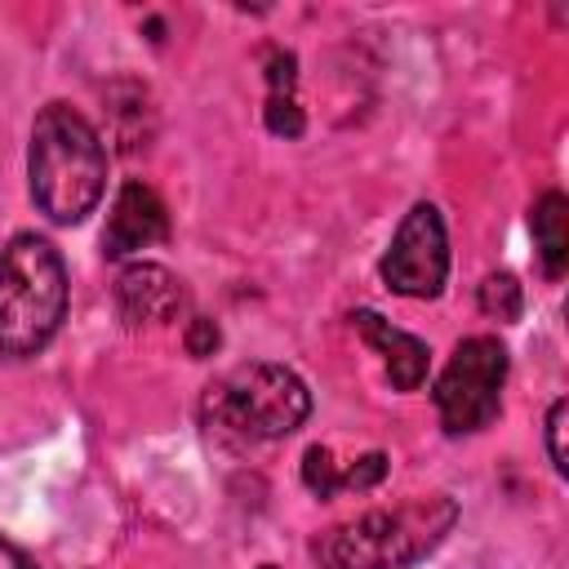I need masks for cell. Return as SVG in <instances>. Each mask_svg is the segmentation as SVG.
I'll return each mask as SVG.
<instances>
[{"label":"cell","mask_w":569,"mask_h":569,"mask_svg":"<svg viewBox=\"0 0 569 569\" xmlns=\"http://www.w3.org/2000/svg\"><path fill=\"white\" fill-rule=\"evenodd\" d=\"M520 307H525V293H520V284H516L511 271H493V276H485V284H480V311H485L489 320L511 325V320L520 316Z\"/></svg>","instance_id":"8fae6325"},{"label":"cell","mask_w":569,"mask_h":569,"mask_svg":"<svg viewBox=\"0 0 569 569\" xmlns=\"http://www.w3.org/2000/svg\"><path fill=\"white\" fill-rule=\"evenodd\" d=\"M458 525V502L449 493L409 498L400 507H378L356 520L333 525L316 542L320 569H409L445 542Z\"/></svg>","instance_id":"7a4b0ae2"},{"label":"cell","mask_w":569,"mask_h":569,"mask_svg":"<svg viewBox=\"0 0 569 569\" xmlns=\"http://www.w3.org/2000/svg\"><path fill=\"white\" fill-rule=\"evenodd\" d=\"M267 129L280 133V138H298L302 133V107L284 93H271L267 98Z\"/></svg>","instance_id":"4fadbf2b"},{"label":"cell","mask_w":569,"mask_h":569,"mask_svg":"<svg viewBox=\"0 0 569 569\" xmlns=\"http://www.w3.org/2000/svg\"><path fill=\"white\" fill-rule=\"evenodd\" d=\"M187 307L182 280L160 262H129L116 276V311L129 329H156L178 320Z\"/></svg>","instance_id":"52a82bcc"},{"label":"cell","mask_w":569,"mask_h":569,"mask_svg":"<svg viewBox=\"0 0 569 569\" xmlns=\"http://www.w3.org/2000/svg\"><path fill=\"white\" fill-rule=\"evenodd\" d=\"M502 382H507V351L498 338L476 333L462 338L445 365V373L436 378V413L445 422L449 436H467L480 431L498 418L502 405Z\"/></svg>","instance_id":"5b68a950"},{"label":"cell","mask_w":569,"mask_h":569,"mask_svg":"<svg viewBox=\"0 0 569 569\" xmlns=\"http://www.w3.org/2000/svg\"><path fill=\"white\" fill-rule=\"evenodd\" d=\"M302 485L316 493V498H333L342 489V467L333 462V453L325 445H311L302 453Z\"/></svg>","instance_id":"7c38bea8"},{"label":"cell","mask_w":569,"mask_h":569,"mask_svg":"<svg viewBox=\"0 0 569 569\" xmlns=\"http://www.w3.org/2000/svg\"><path fill=\"white\" fill-rule=\"evenodd\" d=\"M445 276H449V236H445L440 209L422 200L400 218L382 253V280L391 293L436 298L445 289Z\"/></svg>","instance_id":"8992f818"},{"label":"cell","mask_w":569,"mask_h":569,"mask_svg":"<svg viewBox=\"0 0 569 569\" xmlns=\"http://www.w3.org/2000/svg\"><path fill=\"white\" fill-rule=\"evenodd\" d=\"M529 227H533V249L547 280H560L569 267V200L560 191H542L529 213Z\"/></svg>","instance_id":"30bf717a"},{"label":"cell","mask_w":569,"mask_h":569,"mask_svg":"<svg viewBox=\"0 0 569 569\" xmlns=\"http://www.w3.org/2000/svg\"><path fill=\"white\" fill-rule=\"evenodd\" d=\"M565 418H569V400H556L547 409V453H551V467L565 476Z\"/></svg>","instance_id":"2e32d148"},{"label":"cell","mask_w":569,"mask_h":569,"mask_svg":"<svg viewBox=\"0 0 569 569\" xmlns=\"http://www.w3.org/2000/svg\"><path fill=\"white\" fill-rule=\"evenodd\" d=\"M262 569H276V565H262Z\"/></svg>","instance_id":"d6986e66"},{"label":"cell","mask_w":569,"mask_h":569,"mask_svg":"<svg viewBox=\"0 0 569 569\" xmlns=\"http://www.w3.org/2000/svg\"><path fill=\"white\" fill-rule=\"evenodd\" d=\"M351 320H356V329L365 333V342L382 356V369H387L391 387H396V391H418L422 378H427V342L413 338V333H405V329H396L391 320H382V316L369 311V307L356 311Z\"/></svg>","instance_id":"9c48e42d"},{"label":"cell","mask_w":569,"mask_h":569,"mask_svg":"<svg viewBox=\"0 0 569 569\" xmlns=\"http://www.w3.org/2000/svg\"><path fill=\"white\" fill-rule=\"evenodd\" d=\"M169 236V213L160 204V196L147 182H124L111 200L107 227H102V253L107 258H129L138 249H151Z\"/></svg>","instance_id":"ba28073f"},{"label":"cell","mask_w":569,"mask_h":569,"mask_svg":"<svg viewBox=\"0 0 569 569\" xmlns=\"http://www.w3.org/2000/svg\"><path fill=\"white\" fill-rule=\"evenodd\" d=\"M311 413L307 382L271 360H253L218 378L200 400V422L222 445H258L284 440Z\"/></svg>","instance_id":"3957f363"},{"label":"cell","mask_w":569,"mask_h":569,"mask_svg":"<svg viewBox=\"0 0 569 569\" xmlns=\"http://www.w3.org/2000/svg\"><path fill=\"white\" fill-rule=\"evenodd\" d=\"M182 342H187V351H191L196 360H204V356H213V351H218L222 333H218V325H213L209 316H191V320H187V333H182Z\"/></svg>","instance_id":"5bb4252c"},{"label":"cell","mask_w":569,"mask_h":569,"mask_svg":"<svg viewBox=\"0 0 569 569\" xmlns=\"http://www.w3.org/2000/svg\"><path fill=\"white\" fill-rule=\"evenodd\" d=\"M0 569H36V565H31V556L22 547H13V542L0 538Z\"/></svg>","instance_id":"ac0fdd59"},{"label":"cell","mask_w":569,"mask_h":569,"mask_svg":"<svg viewBox=\"0 0 569 569\" xmlns=\"http://www.w3.org/2000/svg\"><path fill=\"white\" fill-rule=\"evenodd\" d=\"M67 320V267L44 236H13L0 249V356L27 360Z\"/></svg>","instance_id":"277c9868"},{"label":"cell","mask_w":569,"mask_h":569,"mask_svg":"<svg viewBox=\"0 0 569 569\" xmlns=\"http://www.w3.org/2000/svg\"><path fill=\"white\" fill-rule=\"evenodd\" d=\"M387 476V458L382 453H365L351 467H342V489H373Z\"/></svg>","instance_id":"9a60e30c"},{"label":"cell","mask_w":569,"mask_h":569,"mask_svg":"<svg viewBox=\"0 0 569 569\" xmlns=\"http://www.w3.org/2000/svg\"><path fill=\"white\" fill-rule=\"evenodd\" d=\"M27 178H31V200L49 222L71 227L98 209L107 187V151L93 124L76 107L49 102L36 116L27 147Z\"/></svg>","instance_id":"6da1fadb"},{"label":"cell","mask_w":569,"mask_h":569,"mask_svg":"<svg viewBox=\"0 0 569 569\" xmlns=\"http://www.w3.org/2000/svg\"><path fill=\"white\" fill-rule=\"evenodd\" d=\"M267 84H271V93L293 98V84H298V62H293V53H271V62H267Z\"/></svg>","instance_id":"e0dca14e"}]
</instances>
